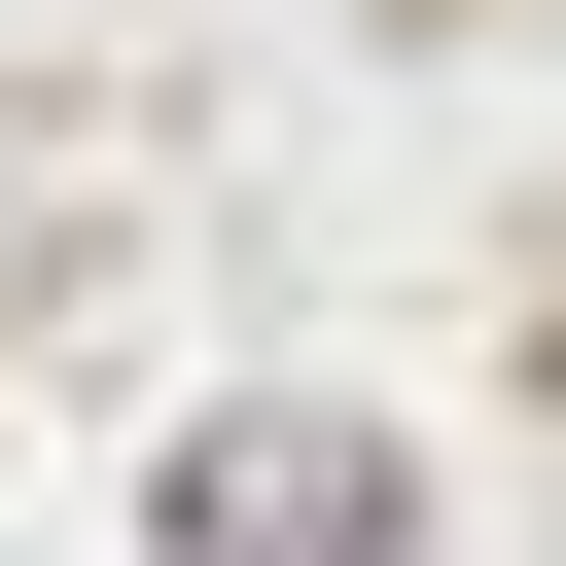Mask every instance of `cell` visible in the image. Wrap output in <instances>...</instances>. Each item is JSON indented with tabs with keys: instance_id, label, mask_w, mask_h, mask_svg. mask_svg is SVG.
Instances as JSON below:
<instances>
[{
	"instance_id": "cell-1",
	"label": "cell",
	"mask_w": 566,
	"mask_h": 566,
	"mask_svg": "<svg viewBox=\"0 0 566 566\" xmlns=\"http://www.w3.org/2000/svg\"><path fill=\"white\" fill-rule=\"evenodd\" d=\"M177 531L212 566H389V424L354 389H248V424H177Z\"/></svg>"
}]
</instances>
